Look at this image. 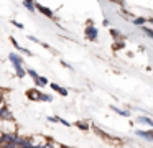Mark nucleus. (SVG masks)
I'll return each instance as SVG.
<instances>
[{
    "instance_id": "nucleus-1",
    "label": "nucleus",
    "mask_w": 153,
    "mask_h": 148,
    "mask_svg": "<svg viewBox=\"0 0 153 148\" xmlns=\"http://www.w3.org/2000/svg\"><path fill=\"white\" fill-rule=\"evenodd\" d=\"M97 35H99V31H97L96 26L89 25V26L86 28V38H87V39H91V41H96V39H97Z\"/></svg>"
},
{
    "instance_id": "nucleus-2",
    "label": "nucleus",
    "mask_w": 153,
    "mask_h": 148,
    "mask_svg": "<svg viewBox=\"0 0 153 148\" xmlns=\"http://www.w3.org/2000/svg\"><path fill=\"white\" fill-rule=\"evenodd\" d=\"M36 8L40 10L41 13H43V15H46L48 18H53V12H51L50 8H46V7H43V5H40V3H36Z\"/></svg>"
},
{
    "instance_id": "nucleus-3",
    "label": "nucleus",
    "mask_w": 153,
    "mask_h": 148,
    "mask_svg": "<svg viewBox=\"0 0 153 148\" xmlns=\"http://www.w3.org/2000/svg\"><path fill=\"white\" fill-rule=\"evenodd\" d=\"M27 95L30 99H33V100H41V94L38 91H35V89H31V91H28L27 92Z\"/></svg>"
},
{
    "instance_id": "nucleus-4",
    "label": "nucleus",
    "mask_w": 153,
    "mask_h": 148,
    "mask_svg": "<svg viewBox=\"0 0 153 148\" xmlns=\"http://www.w3.org/2000/svg\"><path fill=\"white\" fill-rule=\"evenodd\" d=\"M15 140H17V137H15V135H12V133L4 135V138H2V141H4V143H7V145H12Z\"/></svg>"
},
{
    "instance_id": "nucleus-5",
    "label": "nucleus",
    "mask_w": 153,
    "mask_h": 148,
    "mask_svg": "<svg viewBox=\"0 0 153 148\" xmlns=\"http://www.w3.org/2000/svg\"><path fill=\"white\" fill-rule=\"evenodd\" d=\"M51 87H53L56 92H59L61 95H68V91H66V89H64V87H59L58 84H51Z\"/></svg>"
},
{
    "instance_id": "nucleus-6",
    "label": "nucleus",
    "mask_w": 153,
    "mask_h": 148,
    "mask_svg": "<svg viewBox=\"0 0 153 148\" xmlns=\"http://www.w3.org/2000/svg\"><path fill=\"white\" fill-rule=\"evenodd\" d=\"M10 61L13 62V66H15V64H22V58H20L18 54H13V53L10 54Z\"/></svg>"
},
{
    "instance_id": "nucleus-7",
    "label": "nucleus",
    "mask_w": 153,
    "mask_h": 148,
    "mask_svg": "<svg viewBox=\"0 0 153 148\" xmlns=\"http://www.w3.org/2000/svg\"><path fill=\"white\" fill-rule=\"evenodd\" d=\"M110 35H112L115 39H122V38H123V35L119 31V30H115V28H112V30H110Z\"/></svg>"
},
{
    "instance_id": "nucleus-8",
    "label": "nucleus",
    "mask_w": 153,
    "mask_h": 148,
    "mask_svg": "<svg viewBox=\"0 0 153 148\" xmlns=\"http://www.w3.org/2000/svg\"><path fill=\"white\" fill-rule=\"evenodd\" d=\"M138 122H140V123L152 125V127H153V120H152V118H148V117H138Z\"/></svg>"
},
{
    "instance_id": "nucleus-9",
    "label": "nucleus",
    "mask_w": 153,
    "mask_h": 148,
    "mask_svg": "<svg viewBox=\"0 0 153 148\" xmlns=\"http://www.w3.org/2000/svg\"><path fill=\"white\" fill-rule=\"evenodd\" d=\"M15 71H17L18 77H23L25 76V71H23V68H22V64H15Z\"/></svg>"
},
{
    "instance_id": "nucleus-10",
    "label": "nucleus",
    "mask_w": 153,
    "mask_h": 148,
    "mask_svg": "<svg viewBox=\"0 0 153 148\" xmlns=\"http://www.w3.org/2000/svg\"><path fill=\"white\" fill-rule=\"evenodd\" d=\"M142 31L145 33V35L148 36V38H152V39H153V30H152V28H146V26H143Z\"/></svg>"
},
{
    "instance_id": "nucleus-11",
    "label": "nucleus",
    "mask_w": 153,
    "mask_h": 148,
    "mask_svg": "<svg viewBox=\"0 0 153 148\" xmlns=\"http://www.w3.org/2000/svg\"><path fill=\"white\" fill-rule=\"evenodd\" d=\"M23 5L27 7L28 10H31V12H33V10H35V5H33V0H25V2H23Z\"/></svg>"
},
{
    "instance_id": "nucleus-12",
    "label": "nucleus",
    "mask_w": 153,
    "mask_h": 148,
    "mask_svg": "<svg viewBox=\"0 0 153 148\" xmlns=\"http://www.w3.org/2000/svg\"><path fill=\"white\" fill-rule=\"evenodd\" d=\"M112 110L117 112V114H120V115H125V117H128V115H130L128 110H120V109H117V107H112Z\"/></svg>"
},
{
    "instance_id": "nucleus-13",
    "label": "nucleus",
    "mask_w": 153,
    "mask_h": 148,
    "mask_svg": "<svg viewBox=\"0 0 153 148\" xmlns=\"http://www.w3.org/2000/svg\"><path fill=\"white\" fill-rule=\"evenodd\" d=\"M145 22H146V18H143V16H138V18L133 20V25H143Z\"/></svg>"
},
{
    "instance_id": "nucleus-14",
    "label": "nucleus",
    "mask_w": 153,
    "mask_h": 148,
    "mask_svg": "<svg viewBox=\"0 0 153 148\" xmlns=\"http://www.w3.org/2000/svg\"><path fill=\"white\" fill-rule=\"evenodd\" d=\"M35 82H36L38 86H46V84H48L46 77H38V79H36V81H35Z\"/></svg>"
},
{
    "instance_id": "nucleus-15",
    "label": "nucleus",
    "mask_w": 153,
    "mask_h": 148,
    "mask_svg": "<svg viewBox=\"0 0 153 148\" xmlns=\"http://www.w3.org/2000/svg\"><path fill=\"white\" fill-rule=\"evenodd\" d=\"M27 72H28V74H30V76H31V77H33V79H35V81H36V79H38V77H40V76H38V74H36V72H35V71H33V69H28V71H27Z\"/></svg>"
},
{
    "instance_id": "nucleus-16",
    "label": "nucleus",
    "mask_w": 153,
    "mask_h": 148,
    "mask_svg": "<svg viewBox=\"0 0 153 148\" xmlns=\"http://www.w3.org/2000/svg\"><path fill=\"white\" fill-rule=\"evenodd\" d=\"M77 127H79V128H82V130H87V128H89V125H87V123H84V122H77Z\"/></svg>"
},
{
    "instance_id": "nucleus-17",
    "label": "nucleus",
    "mask_w": 153,
    "mask_h": 148,
    "mask_svg": "<svg viewBox=\"0 0 153 148\" xmlns=\"http://www.w3.org/2000/svg\"><path fill=\"white\" fill-rule=\"evenodd\" d=\"M122 46H123V43H122V41H117V43H115V49H120Z\"/></svg>"
},
{
    "instance_id": "nucleus-18",
    "label": "nucleus",
    "mask_w": 153,
    "mask_h": 148,
    "mask_svg": "<svg viewBox=\"0 0 153 148\" xmlns=\"http://www.w3.org/2000/svg\"><path fill=\"white\" fill-rule=\"evenodd\" d=\"M146 22H150V23L153 25V18H146Z\"/></svg>"
},
{
    "instance_id": "nucleus-19",
    "label": "nucleus",
    "mask_w": 153,
    "mask_h": 148,
    "mask_svg": "<svg viewBox=\"0 0 153 148\" xmlns=\"http://www.w3.org/2000/svg\"><path fill=\"white\" fill-rule=\"evenodd\" d=\"M0 97H2V92H0Z\"/></svg>"
}]
</instances>
